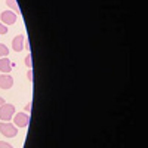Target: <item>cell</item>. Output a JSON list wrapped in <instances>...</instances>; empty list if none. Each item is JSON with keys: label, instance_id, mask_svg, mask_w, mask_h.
<instances>
[{"label": "cell", "instance_id": "cell-1", "mask_svg": "<svg viewBox=\"0 0 148 148\" xmlns=\"http://www.w3.org/2000/svg\"><path fill=\"white\" fill-rule=\"evenodd\" d=\"M0 133L6 138H14V136H16L18 129L15 125H12L9 121H2L0 123Z\"/></svg>", "mask_w": 148, "mask_h": 148}, {"label": "cell", "instance_id": "cell-2", "mask_svg": "<svg viewBox=\"0 0 148 148\" xmlns=\"http://www.w3.org/2000/svg\"><path fill=\"white\" fill-rule=\"evenodd\" d=\"M15 114V107L12 104H3L0 105V120L2 121H10Z\"/></svg>", "mask_w": 148, "mask_h": 148}, {"label": "cell", "instance_id": "cell-3", "mask_svg": "<svg viewBox=\"0 0 148 148\" xmlns=\"http://www.w3.org/2000/svg\"><path fill=\"white\" fill-rule=\"evenodd\" d=\"M16 18L18 15L14 10H3L0 14V19H2V24H5V25H14L16 22Z\"/></svg>", "mask_w": 148, "mask_h": 148}, {"label": "cell", "instance_id": "cell-4", "mask_svg": "<svg viewBox=\"0 0 148 148\" xmlns=\"http://www.w3.org/2000/svg\"><path fill=\"white\" fill-rule=\"evenodd\" d=\"M14 125L16 127H27L30 125V116L27 113H18L14 114Z\"/></svg>", "mask_w": 148, "mask_h": 148}, {"label": "cell", "instance_id": "cell-5", "mask_svg": "<svg viewBox=\"0 0 148 148\" xmlns=\"http://www.w3.org/2000/svg\"><path fill=\"white\" fill-rule=\"evenodd\" d=\"M14 86V79L9 74H0V89L8 90Z\"/></svg>", "mask_w": 148, "mask_h": 148}, {"label": "cell", "instance_id": "cell-6", "mask_svg": "<svg viewBox=\"0 0 148 148\" xmlns=\"http://www.w3.org/2000/svg\"><path fill=\"white\" fill-rule=\"evenodd\" d=\"M24 40H25V37H24V34H18L15 36V39L12 40V47H14L15 52H21L24 49Z\"/></svg>", "mask_w": 148, "mask_h": 148}, {"label": "cell", "instance_id": "cell-7", "mask_svg": "<svg viewBox=\"0 0 148 148\" xmlns=\"http://www.w3.org/2000/svg\"><path fill=\"white\" fill-rule=\"evenodd\" d=\"M12 70V61L5 56V58H0V73H3V74H9Z\"/></svg>", "mask_w": 148, "mask_h": 148}, {"label": "cell", "instance_id": "cell-8", "mask_svg": "<svg viewBox=\"0 0 148 148\" xmlns=\"http://www.w3.org/2000/svg\"><path fill=\"white\" fill-rule=\"evenodd\" d=\"M6 5L12 9V10H14L15 12V14H18L19 15V6H18V3H16V0H6Z\"/></svg>", "mask_w": 148, "mask_h": 148}, {"label": "cell", "instance_id": "cell-9", "mask_svg": "<svg viewBox=\"0 0 148 148\" xmlns=\"http://www.w3.org/2000/svg\"><path fill=\"white\" fill-rule=\"evenodd\" d=\"M8 55H9V49H8V46L3 45V43H0V58H5V56H8Z\"/></svg>", "mask_w": 148, "mask_h": 148}, {"label": "cell", "instance_id": "cell-10", "mask_svg": "<svg viewBox=\"0 0 148 148\" xmlns=\"http://www.w3.org/2000/svg\"><path fill=\"white\" fill-rule=\"evenodd\" d=\"M25 65L28 67V68H31L33 67V58H31V52L25 56Z\"/></svg>", "mask_w": 148, "mask_h": 148}, {"label": "cell", "instance_id": "cell-11", "mask_svg": "<svg viewBox=\"0 0 148 148\" xmlns=\"http://www.w3.org/2000/svg\"><path fill=\"white\" fill-rule=\"evenodd\" d=\"M8 27L5 25V24H2V22H0V34H2V36H5V34H8Z\"/></svg>", "mask_w": 148, "mask_h": 148}, {"label": "cell", "instance_id": "cell-12", "mask_svg": "<svg viewBox=\"0 0 148 148\" xmlns=\"http://www.w3.org/2000/svg\"><path fill=\"white\" fill-rule=\"evenodd\" d=\"M0 148H14L10 144H8L6 141H0Z\"/></svg>", "mask_w": 148, "mask_h": 148}, {"label": "cell", "instance_id": "cell-13", "mask_svg": "<svg viewBox=\"0 0 148 148\" xmlns=\"http://www.w3.org/2000/svg\"><path fill=\"white\" fill-rule=\"evenodd\" d=\"M27 79H28L30 82H33V70H31V68H30L28 73H27Z\"/></svg>", "mask_w": 148, "mask_h": 148}, {"label": "cell", "instance_id": "cell-14", "mask_svg": "<svg viewBox=\"0 0 148 148\" xmlns=\"http://www.w3.org/2000/svg\"><path fill=\"white\" fill-rule=\"evenodd\" d=\"M31 105H33V102H31V101L25 105V111H27V113H31Z\"/></svg>", "mask_w": 148, "mask_h": 148}, {"label": "cell", "instance_id": "cell-15", "mask_svg": "<svg viewBox=\"0 0 148 148\" xmlns=\"http://www.w3.org/2000/svg\"><path fill=\"white\" fill-rule=\"evenodd\" d=\"M3 104H5V99H3L2 96H0V105H3Z\"/></svg>", "mask_w": 148, "mask_h": 148}]
</instances>
